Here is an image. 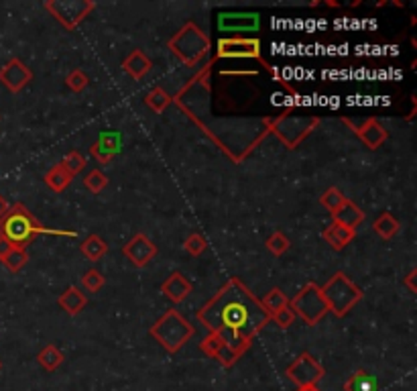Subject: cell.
Instances as JSON below:
<instances>
[{"label": "cell", "instance_id": "31", "mask_svg": "<svg viewBox=\"0 0 417 391\" xmlns=\"http://www.w3.org/2000/svg\"><path fill=\"white\" fill-rule=\"evenodd\" d=\"M321 206L324 208H328L330 212H336L344 202H346V196L342 194L338 188H328L326 192H324V196L320 198Z\"/></svg>", "mask_w": 417, "mask_h": 391}, {"label": "cell", "instance_id": "35", "mask_svg": "<svg viewBox=\"0 0 417 391\" xmlns=\"http://www.w3.org/2000/svg\"><path fill=\"white\" fill-rule=\"evenodd\" d=\"M65 84H67V88L72 90V92H76V94H80L81 90H86L88 88V76L81 72V69H74L67 78H65Z\"/></svg>", "mask_w": 417, "mask_h": 391}, {"label": "cell", "instance_id": "3", "mask_svg": "<svg viewBox=\"0 0 417 391\" xmlns=\"http://www.w3.org/2000/svg\"><path fill=\"white\" fill-rule=\"evenodd\" d=\"M169 51L176 53L181 60V64L188 67L198 65L210 53V39L206 33L202 31L195 23H185L179 31L169 39Z\"/></svg>", "mask_w": 417, "mask_h": 391}, {"label": "cell", "instance_id": "1", "mask_svg": "<svg viewBox=\"0 0 417 391\" xmlns=\"http://www.w3.org/2000/svg\"><path fill=\"white\" fill-rule=\"evenodd\" d=\"M198 320L241 358L258 332L271 322V316L261 306L257 295L239 277H232L198 312Z\"/></svg>", "mask_w": 417, "mask_h": 391}, {"label": "cell", "instance_id": "11", "mask_svg": "<svg viewBox=\"0 0 417 391\" xmlns=\"http://www.w3.org/2000/svg\"><path fill=\"white\" fill-rule=\"evenodd\" d=\"M0 81L6 90H11L13 94H18L29 81H33V72L25 62H21L18 57H13L11 62L0 67Z\"/></svg>", "mask_w": 417, "mask_h": 391}, {"label": "cell", "instance_id": "7", "mask_svg": "<svg viewBox=\"0 0 417 391\" xmlns=\"http://www.w3.org/2000/svg\"><path fill=\"white\" fill-rule=\"evenodd\" d=\"M289 308L293 310L295 316H299L307 326H316L328 314V304L321 295L320 285H316L314 281L305 283L299 293L289 302Z\"/></svg>", "mask_w": 417, "mask_h": 391}, {"label": "cell", "instance_id": "23", "mask_svg": "<svg viewBox=\"0 0 417 391\" xmlns=\"http://www.w3.org/2000/svg\"><path fill=\"white\" fill-rule=\"evenodd\" d=\"M372 228H375V232L381 237V239H393L397 232H399V220L391 214V212H383L375 222H372Z\"/></svg>", "mask_w": 417, "mask_h": 391}, {"label": "cell", "instance_id": "41", "mask_svg": "<svg viewBox=\"0 0 417 391\" xmlns=\"http://www.w3.org/2000/svg\"><path fill=\"white\" fill-rule=\"evenodd\" d=\"M297 391H320V390H318V385H304V387H299Z\"/></svg>", "mask_w": 417, "mask_h": 391}, {"label": "cell", "instance_id": "2", "mask_svg": "<svg viewBox=\"0 0 417 391\" xmlns=\"http://www.w3.org/2000/svg\"><path fill=\"white\" fill-rule=\"evenodd\" d=\"M37 234H64V237H76L74 230H53L45 228L35 216L31 210L23 204L8 206L6 214L0 218V239H4L6 243L15 249H27V244L33 243V239Z\"/></svg>", "mask_w": 417, "mask_h": 391}, {"label": "cell", "instance_id": "4", "mask_svg": "<svg viewBox=\"0 0 417 391\" xmlns=\"http://www.w3.org/2000/svg\"><path fill=\"white\" fill-rule=\"evenodd\" d=\"M193 332H195L193 326L177 310H167L159 320L149 328V334L169 353L181 351L185 342L193 336Z\"/></svg>", "mask_w": 417, "mask_h": 391}, {"label": "cell", "instance_id": "20", "mask_svg": "<svg viewBox=\"0 0 417 391\" xmlns=\"http://www.w3.org/2000/svg\"><path fill=\"white\" fill-rule=\"evenodd\" d=\"M57 304H59L69 316H76V314H80L81 310L86 308L88 298H86V295L81 293V290H78L76 285H72V288H67V290L59 295Z\"/></svg>", "mask_w": 417, "mask_h": 391}, {"label": "cell", "instance_id": "39", "mask_svg": "<svg viewBox=\"0 0 417 391\" xmlns=\"http://www.w3.org/2000/svg\"><path fill=\"white\" fill-rule=\"evenodd\" d=\"M11 249H13V246H11V244L6 243V241H4V239H0V261L4 259V257H6V255H8V253H11Z\"/></svg>", "mask_w": 417, "mask_h": 391}, {"label": "cell", "instance_id": "15", "mask_svg": "<svg viewBox=\"0 0 417 391\" xmlns=\"http://www.w3.org/2000/svg\"><path fill=\"white\" fill-rule=\"evenodd\" d=\"M192 292L193 285L188 281V277L183 276V273H179V271H173L171 276L161 283V293H163L167 300H171L173 304L183 302Z\"/></svg>", "mask_w": 417, "mask_h": 391}, {"label": "cell", "instance_id": "13", "mask_svg": "<svg viewBox=\"0 0 417 391\" xmlns=\"http://www.w3.org/2000/svg\"><path fill=\"white\" fill-rule=\"evenodd\" d=\"M344 123L353 127L356 137L369 147V149H379L387 141V137H389L387 129L377 118H365L360 123L358 120H350V118H344Z\"/></svg>", "mask_w": 417, "mask_h": 391}, {"label": "cell", "instance_id": "26", "mask_svg": "<svg viewBox=\"0 0 417 391\" xmlns=\"http://www.w3.org/2000/svg\"><path fill=\"white\" fill-rule=\"evenodd\" d=\"M261 306H263L265 312L271 316V314H275L277 310L289 306V300H287V295L281 292L279 288H273V290H269V292L265 293V298L261 300Z\"/></svg>", "mask_w": 417, "mask_h": 391}, {"label": "cell", "instance_id": "18", "mask_svg": "<svg viewBox=\"0 0 417 391\" xmlns=\"http://www.w3.org/2000/svg\"><path fill=\"white\" fill-rule=\"evenodd\" d=\"M332 220L338 222V225H342V227L353 228L354 230V228L365 220V212L360 210L353 200L346 198V202H344L336 212H332Z\"/></svg>", "mask_w": 417, "mask_h": 391}, {"label": "cell", "instance_id": "12", "mask_svg": "<svg viewBox=\"0 0 417 391\" xmlns=\"http://www.w3.org/2000/svg\"><path fill=\"white\" fill-rule=\"evenodd\" d=\"M122 255L135 265V267H144L157 257V244L153 243L147 234L139 232L130 239L129 243L122 246Z\"/></svg>", "mask_w": 417, "mask_h": 391}, {"label": "cell", "instance_id": "10", "mask_svg": "<svg viewBox=\"0 0 417 391\" xmlns=\"http://www.w3.org/2000/svg\"><path fill=\"white\" fill-rule=\"evenodd\" d=\"M285 375L297 387H304V385H318V381L326 375V371L309 353H302L285 369Z\"/></svg>", "mask_w": 417, "mask_h": 391}, {"label": "cell", "instance_id": "30", "mask_svg": "<svg viewBox=\"0 0 417 391\" xmlns=\"http://www.w3.org/2000/svg\"><path fill=\"white\" fill-rule=\"evenodd\" d=\"M84 186L92 192V194H100L106 186H108V178L100 171V169H92L84 176Z\"/></svg>", "mask_w": 417, "mask_h": 391}, {"label": "cell", "instance_id": "29", "mask_svg": "<svg viewBox=\"0 0 417 391\" xmlns=\"http://www.w3.org/2000/svg\"><path fill=\"white\" fill-rule=\"evenodd\" d=\"M27 261H29V255H27V251H23V249H11V253L2 259V265L11 271V273H16V271H21L25 265H27Z\"/></svg>", "mask_w": 417, "mask_h": 391}, {"label": "cell", "instance_id": "34", "mask_svg": "<svg viewBox=\"0 0 417 391\" xmlns=\"http://www.w3.org/2000/svg\"><path fill=\"white\" fill-rule=\"evenodd\" d=\"M104 276L96 271V269H90V271H86V276L81 277V285L88 290L90 293H96L100 292L102 288H104Z\"/></svg>", "mask_w": 417, "mask_h": 391}, {"label": "cell", "instance_id": "21", "mask_svg": "<svg viewBox=\"0 0 417 391\" xmlns=\"http://www.w3.org/2000/svg\"><path fill=\"white\" fill-rule=\"evenodd\" d=\"M344 391H379L377 377L367 369H356L344 383Z\"/></svg>", "mask_w": 417, "mask_h": 391}, {"label": "cell", "instance_id": "40", "mask_svg": "<svg viewBox=\"0 0 417 391\" xmlns=\"http://www.w3.org/2000/svg\"><path fill=\"white\" fill-rule=\"evenodd\" d=\"M6 210H8V204H6V200H4V198L0 196V218H2L4 214H6Z\"/></svg>", "mask_w": 417, "mask_h": 391}, {"label": "cell", "instance_id": "32", "mask_svg": "<svg viewBox=\"0 0 417 391\" xmlns=\"http://www.w3.org/2000/svg\"><path fill=\"white\" fill-rule=\"evenodd\" d=\"M289 246H291V241H289L283 232H279V230L273 232V234L267 239V249H269L273 255H277V257H281L283 253H287Z\"/></svg>", "mask_w": 417, "mask_h": 391}, {"label": "cell", "instance_id": "6", "mask_svg": "<svg viewBox=\"0 0 417 391\" xmlns=\"http://www.w3.org/2000/svg\"><path fill=\"white\" fill-rule=\"evenodd\" d=\"M320 125V118L316 116H289L283 114L279 118L269 120V130L287 145V149H297L305 137Z\"/></svg>", "mask_w": 417, "mask_h": 391}, {"label": "cell", "instance_id": "38", "mask_svg": "<svg viewBox=\"0 0 417 391\" xmlns=\"http://www.w3.org/2000/svg\"><path fill=\"white\" fill-rule=\"evenodd\" d=\"M416 276H417V269H411V273L405 277V285L409 288V292L416 293L417 292V285H416Z\"/></svg>", "mask_w": 417, "mask_h": 391}, {"label": "cell", "instance_id": "33", "mask_svg": "<svg viewBox=\"0 0 417 391\" xmlns=\"http://www.w3.org/2000/svg\"><path fill=\"white\" fill-rule=\"evenodd\" d=\"M183 249L192 255V257H200L206 249H208V243H206V239L202 237V234H198V232H193L190 234L188 239H185V243H183Z\"/></svg>", "mask_w": 417, "mask_h": 391}, {"label": "cell", "instance_id": "36", "mask_svg": "<svg viewBox=\"0 0 417 391\" xmlns=\"http://www.w3.org/2000/svg\"><path fill=\"white\" fill-rule=\"evenodd\" d=\"M295 318H297V316H295V312L289 308V306L277 310L275 314H271V320H273L275 324L279 326V328H283V330L293 324V322H295Z\"/></svg>", "mask_w": 417, "mask_h": 391}, {"label": "cell", "instance_id": "22", "mask_svg": "<svg viewBox=\"0 0 417 391\" xmlns=\"http://www.w3.org/2000/svg\"><path fill=\"white\" fill-rule=\"evenodd\" d=\"M45 183H47L49 190H53V192H57V194H62L67 190V186L72 183V176L65 171L64 167L57 163V165H53L51 169H49L47 174H45Z\"/></svg>", "mask_w": 417, "mask_h": 391}, {"label": "cell", "instance_id": "42", "mask_svg": "<svg viewBox=\"0 0 417 391\" xmlns=\"http://www.w3.org/2000/svg\"><path fill=\"white\" fill-rule=\"evenodd\" d=\"M0 369H2V363H0Z\"/></svg>", "mask_w": 417, "mask_h": 391}, {"label": "cell", "instance_id": "17", "mask_svg": "<svg viewBox=\"0 0 417 391\" xmlns=\"http://www.w3.org/2000/svg\"><path fill=\"white\" fill-rule=\"evenodd\" d=\"M151 67H153V62L144 55L141 49H132L129 55L125 57V62H122V69L129 74L132 80L141 81L151 72Z\"/></svg>", "mask_w": 417, "mask_h": 391}, {"label": "cell", "instance_id": "28", "mask_svg": "<svg viewBox=\"0 0 417 391\" xmlns=\"http://www.w3.org/2000/svg\"><path fill=\"white\" fill-rule=\"evenodd\" d=\"M86 157L81 155L80 151H69L67 155H65L64 159H62V167H64L65 171L72 176V178H76L78 174H81L84 169H86Z\"/></svg>", "mask_w": 417, "mask_h": 391}, {"label": "cell", "instance_id": "25", "mask_svg": "<svg viewBox=\"0 0 417 391\" xmlns=\"http://www.w3.org/2000/svg\"><path fill=\"white\" fill-rule=\"evenodd\" d=\"M64 353L57 348V346H53V344H47V346H43V351L37 355V361H39V365L45 369V371H55V369H59V365L64 363Z\"/></svg>", "mask_w": 417, "mask_h": 391}, {"label": "cell", "instance_id": "14", "mask_svg": "<svg viewBox=\"0 0 417 391\" xmlns=\"http://www.w3.org/2000/svg\"><path fill=\"white\" fill-rule=\"evenodd\" d=\"M218 29L222 33H255L261 29L257 13H222L218 15Z\"/></svg>", "mask_w": 417, "mask_h": 391}, {"label": "cell", "instance_id": "5", "mask_svg": "<svg viewBox=\"0 0 417 391\" xmlns=\"http://www.w3.org/2000/svg\"><path fill=\"white\" fill-rule=\"evenodd\" d=\"M320 290L328 304V312H332L336 318H344L362 300V290L342 271H336Z\"/></svg>", "mask_w": 417, "mask_h": 391}, {"label": "cell", "instance_id": "19", "mask_svg": "<svg viewBox=\"0 0 417 391\" xmlns=\"http://www.w3.org/2000/svg\"><path fill=\"white\" fill-rule=\"evenodd\" d=\"M354 234L356 232H354L353 228H346L342 227V225H338V222H332L330 227L324 230V241L330 244L334 251H342L346 244L353 243Z\"/></svg>", "mask_w": 417, "mask_h": 391}, {"label": "cell", "instance_id": "16", "mask_svg": "<svg viewBox=\"0 0 417 391\" xmlns=\"http://www.w3.org/2000/svg\"><path fill=\"white\" fill-rule=\"evenodd\" d=\"M200 351H202V353H206L208 357L220 361V363H222V367H232V365L239 361V357H236L234 353H230V351L224 346V342L220 341L216 334H212V332H210L204 341L200 342Z\"/></svg>", "mask_w": 417, "mask_h": 391}, {"label": "cell", "instance_id": "8", "mask_svg": "<svg viewBox=\"0 0 417 391\" xmlns=\"http://www.w3.org/2000/svg\"><path fill=\"white\" fill-rule=\"evenodd\" d=\"M94 2L90 0H49L45 2V11L55 16L67 31L76 29L86 16L94 11Z\"/></svg>", "mask_w": 417, "mask_h": 391}, {"label": "cell", "instance_id": "24", "mask_svg": "<svg viewBox=\"0 0 417 391\" xmlns=\"http://www.w3.org/2000/svg\"><path fill=\"white\" fill-rule=\"evenodd\" d=\"M81 255L90 261H100L108 253V244L104 243L98 234H90L84 243L80 244Z\"/></svg>", "mask_w": 417, "mask_h": 391}, {"label": "cell", "instance_id": "9", "mask_svg": "<svg viewBox=\"0 0 417 391\" xmlns=\"http://www.w3.org/2000/svg\"><path fill=\"white\" fill-rule=\"evenodd\" d=\"M216 55L222 60H261V41L255 37H224L218 41Z\"/></svg>", "mask_w": 417, "mask_h": 391}, {"label": "cell", "instance_id": "37", "mask_svg": "<svg viewBox=\"0 0 417 391\" xmlns=\"http://www.w3.org/2000/svg\"><path fill=\"white\" fill-rule=\"evenodd\" d=\"M90 153H92V157H96L100 163H110L114 159L113 151H108V149L102 145L100 141L90 147Z\"/></svg>", "mask_w": 417, "mask_h": 391}, {"label": "cell", "instance_id": "27", "mask_svg": "<svg viewBox=\"0 0 417 391\" xmlns=\"http://www.w3.org/2000/svg\"><path fill=\"white\" fill-rule=\"evenodd\" d=\"M171 102H173V98L169 96L161 86H155V88L144 96V104H147L151 110H155V113H163Z\"/></svg>", "mask_w": 417, "mask_h": 391}]
</instances>
